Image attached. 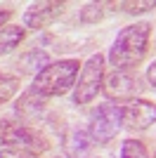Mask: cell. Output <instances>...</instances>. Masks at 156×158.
Returning a JSON list of instances; mask_svg holds the SVG:
<instances>
[{"mask_svg": "<svg viewBox=\"0 0 156 158\" xmlns=\"http://www.w3.org/2000/svg\"><path fill=\"white\" fill-rule=\"evenodd\" d=\"M151 40V24L149 21H135L130 26L121 28L109 50V64L116 66V71H130L149 52Z\"/></svg>", "mask_w": 156, "mask_h": 158, "instance_id": "6da1fadb", "label": "cell"}, {"mask_svg": "<svg viewBox=\"0 0 156 158\" xmlns=\"http://www.w3.org/2000/svg\"><path fill=\"white\" fill-rule=\"evenodd\" d=\"M83 64L78 59H59V61H50L40 73H36L33 78V87L40 97H62L66 94L71 87H76L78 73H80Z\"/></svg>", "mask_w": 156, "mask_h": 158, "instance_id": "7a4b0ae2", "label": "cell"}, {"mask_svg": "<svg viewBox=\"0 0 156 158\" xmlns=\"http://www.w3.org/2000/svg\"><path fill=\"white\" fill-rule=\"evenodd\" d=\"M0 146L2 149H26V151L40 153L50 149V142L38 130L28 127L26 123L0 118Z\"/></svg>", "mask_w": 156, "mask_h": 158, "instance_id": "3957f363", "label": "cell"}, {"mask_svg": "<svg viewBox=\"0 0 156 158\" xmlns=\"http://www.w3.org/2000/svg\"><path fill=\"white\" fill-rule=\"evenodd\" d=\"M104 66H106V59L104 54H92L90 59L83 64L80 73H78V80H76V87H73V104H90L92 99L102 92V85H104Z\"/></svg>", "mask_w": 156, "mask_h": 158, "instance_id": "277c9868", "label": "cell"}, {"mask_svg": "<svg viewBox=\"0 0 156 158\" xmlns=\"http://www.w3.org/2000/svg\"><path fill=\"white\" fill-rule=\"evenodd\" d=\"M123 127V106L118 104H99L90 116L88 135L95 144H109Z\"/></svg>", "mask_w": 156, "mask_h": 158, "instance_id": "5b68a950", "label": "cell"}, {"mask_svg": "<svg viewBox=\"0 0 156 158\" xmlns=\"http://www.w3.org/2000/svg\"><path fill=\"white\" fill-rule=\"evenodd\" d=\"M142 78L132 71H111L109 76H104L102 92L109 102L116 104H128L132 99H137V94L142 92Z\"/></svg>", "mask_w": 156, "mask_h": 158, "instance_id": "8992f818", "label": "cell"}, {"mask_svg": "<svg viewBox=\"0 0 156 158\" xmlns=\"http://www.w3.org/2000/svg\"><path fill=\"white\" fill-rule=\"evenodd\" d=\"M66 5L64 2H54V0H40V2H31V5L26 7L24 17H21V21H24L26 28H31V31H40V28H47L52 26L54 21L64 14Z\"/></svg>", "mask_w": 156, "mask_h": 158, "instance_id": "52a82bcc", "label": "cell"}, {"mask_svg": "<svg viewBox=\"0 0 156 158\" xmlns=\"http://www.w3.org/2000/svg\"><path fill=\"white\" fill-rule=\"evenodd\" d=\"M156 123V104L137 97L123 106V127L132 132H144Z\"/></svg>", "mask_w": 156, "mask_h": 158, "instance_id": "ba28073f", "label": "cell"}, {"mask_svg": "<svg viewBox=\"0 0 156 158\" xmlns=\"http://www.w3.org/2000/svg\"><path fill=\"white\" fill-rule=\"evenodd\" d=\"M45 104H47L45 97H40L36 90H28V92H24L19 99H17L14 111H17V116H19L24 123H31V120H36V118H40V116H43Z\"/></svg>", "mask_w": 156, "mask_h": 158, "instance_id": "9c48e42d", "label": "cell"}, {"mask_svg": "<svg viewBox=\"0 0 156 158\" xmlns=\"http://www.w3.org/2000/svg\"><path fill=\"white\" fill-rule=\"evenodd\" d=\"M92 144H95V142L90 139V135H88V132L73 130L71 135L64 139V151H66V156H69V158H83L85 153L90 151Z\"/></svg>", "mask_w": 156, "mask_h": 158, "instance_id": "30bf717a", "label": "cell"}, {"mask_svg": "<svg viewBox=\"0 0 156 158\" xmlns=\"http://www.w3.org/2000/svg\"><path fill=\"white\" fill-rule=\"evenodd\" d=\"M21 40H24V28L21 26H5L0 31V54L12 52L14 47H19Z\"/></svg>", "mask_w": 156, "mask_h": 158, "instance_id": "8fae6325", "label": "cell"}, {"mask_svg": "<svg viewBox=\"0 0 156 158\" xmlns=\"http://www.w3.org/2000/svg\"><path fill=\"white\" fill-rule=\"evenodd\" d=\"M19 87H21L19 76H12V73L0 71V106L7 104V102L14 97V94L19 92Z\"/></svg>", "mask_w": 156, "mask_h": 158, "instance_id": "7c38bea8", "label": "cell"}, {"mask_svg": "<svg viewBox=\"0 0 156 158\" xmlns=\"http://www.w3.org/2000/svg\"><path fill=\"white\" fill-rule=\"evenodd\" d=\"M21 64H24L26 71H43L50 61H47V54L43 52V50H31V52H26L24 57H21Z\"/></svg>", "mask_w": 156, "mask_h": 158, "instance_id": "4fadbf2b", "label": "cell"}, {"mask_svg": "<svg viewBox=\"0 0 156 158\" xmlns=\"http://www.w3.org/2000/svg\"><path fill=\"white\" fill-rule=\"evenodd\" d=\"M121 158H151L144 142L140 139H125L123 146H121Z\"/></svg>", "mask_w": 156, "mask_h": 158, "instance_id": "5bb4252c", "label": "cell"}, {"mask_svg": "<svg viewBox=\"0 0 156 158\" xmlns=\"http://www.w3.org/2000/svg\"><path fill=\"white\" fill-rule=\"evenodd\" d=\"M104 7H106V2H88V5H83V10H80V24H97V21H102Z\"/></svg>", "mask_w": 156, "mask_h": 158, "instance_id": "9a60e30c", "label": "cell"}, {"mask_svg": "<svg viewBox=\"0 0 156 158\" xmlns=\"http://www.w3.org/2000/svg\"><path fill=\"white\" fill-rule=\"evenodd\" d=\"M118 7H123V12L128 14H142L156 10V0H128V2H118Z\"/></svg>", "mask_w": 156, "mask_h": 158, "instance_id": "2e32d148", "label": "cell"}, {"mask_svg": "<svg viewBox=\"0 0 156 158\" xmlns=\"http://www.w3.org/2000/svg\"><path fill=\"white\" fill-rule=\"evenodd\" d=\"M0 158H40V156L33 151H26V149H2Z\"/></svg>", "mask_w": 156, "mask_h": 158, "instance_id": "e0dca14e", "label": "cell"}, {"mask_svg": "<svg viewBox=\"0 0 156 158\" xmlns=\"http://www.w3.org/2000/svg\"><path fill=\"white\" fill-rule=\"evenodd\" d=\"M12 7H7V5H0V31L7 26V21L12 19Z\"/></svg>", "mask_w": 156, "mask_h": 158, "instance_id": "ac0fdd59", "label": "cell"}, {"mask_svg": "<svg viewBox=\"0 0 156 158\" xmlns=\"http://www.w3.org/2000/svg\"><path fill=\"white\" fill-rule=\"evenodd\" d=\"M147 80H149L151 87H156V61H151L149 69H147Z\"/></svg>", "mask_w": 156, "mask_h": 158, "instance_id": "d6986e66", "label": "cell"}, {"mask_svg": "<svg viewBox=\"0 0 156 158\" xmlns=\"http://www.w3.org/2000/svg\"><path fill=\"white\" fill-rule=\"evenodd\" d=\"M151 158H156V153H154V156H151Z\"/></svg>", "mask_w": 156, "mask_h": 158, "instance_id": "ffe728a7", "label": "cell"}]
</instances>
